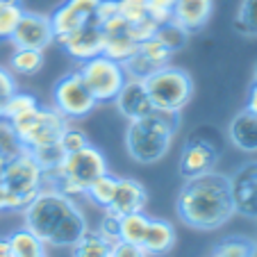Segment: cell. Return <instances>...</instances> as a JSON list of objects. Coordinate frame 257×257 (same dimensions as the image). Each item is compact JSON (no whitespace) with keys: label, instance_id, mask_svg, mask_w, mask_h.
Returning <instances> with one entry per match:
<instances>
[{"label":"cell","instance_id":"obj_1","mask_svg":"<svg viewBox=\"0 0 257 257\" xmlns=\"http://www.w3.org/2000/svg\"><path fill=\"white\" fill-rule=\"evenodd\" d=\"M175 212L185 225L194 230H218L237 214L230 175L212 171L185 180L175 198Z\"/></svg>","mask_w":257,"mask_h":257},{"label":"cell","instance_id":"obj_2","mask_svg":"<svg viewBox=\"0 0 257 257\" xmlns=\"http://www.w3.org/2000/svg\"><path fill=\"white\" fill-rule=\"evenodd\" d=\"M23 225L53 248H71L89 230V221L75 198L53 187H44L25 205Z\"/></svg>","mask_w":257,"mask_h":257},{"label":"cell","instance_id":"obj_3","mask_svg":"<svg viewBox=\"0 0 257 257\" xmlns=\"http://www.w3.org/2000/svg\"><path fill=\"white\" fill-rule=\"evenodd\" d=\"M180 127V112L153 109L148 116L127 123L125 151L137 164H157L166 157Z\"/></svg>","mask_w":257,"mask_h":257},{"label":"cell","instance_id":"obj_4","mask_svg":"<svg viewBox=\"0 0 257 257\" xmlns=\"http://www.w3.org/2000/svg\"><path fill=\"white\" fill-rule=\"evenodd\" d=\"M105 173H109L105 155L93 144H87L80 151L66 153L62 162L46 173V187H53L75 198V196H84V191Z\"/></svg>","mask_w":257,"mask_h":257},{"label":"cell","instance_id":"obj_5","mask_svg":"<svg viewBox=\"0 0 257 257\" xmlns=\"http://www.w3.org/2000/svg\"><path fill=\"white\" fill-rule=\"evenodd\" d=\"M12 127L16 132L21 148L34 153L39 148H48L55 146L62 137V132L68 127V121L55 107H46V105H37L32 112L23 114V116L10 121Z\"/></svg>","mask_w":257,"mask_h":257},{"label":"cell","instance_id":"obj_6","mask_svg":"<svg viewBox=\"0 0 257 257\" xmlns=\"http://www.w3.org/2000/svg\"><path fill=\"white\" fill-rule=\"evenodd\" d=\"M155 109L182 112L194 96V80L178 66H164L144 80Z\"/></svg>","mask_w":257,"mask_h":257},{"label":"cell","instance_id":"obj_7","mask_svg":"<svg viewBox=\"0 0 257 257\" xmlns=\"http://www.w3.org/2000/svg\"><path fill=\"white\" fill-rule=\"evenodd\" d=\"M78 73L98 105L100 102H114L123 84L127 82V73L123 64L109 59L107 55H98V57L82 62Z\"/></svg>","mask_w":257,"mask_h":257},{"label":"cell","instance_id":"obj_8","mask_svg":"<svg viewBox=\"0 0 257 257\" xmlns=\"http://www.w3.org/2000/svg\"><path fill=\"white\" fill-rule=\"evenodd\" d=\"M0 182L28 205L46 187V171L41 169L37 157L23 148L14 157H10Z\"/></svg>","mask_w":257,"mask_h":257},{"label":"cell","instance_id":"obj_9","mask_svg":"<svg viewBox=\"0 0 257 257\" xmlns=\"http://www.w3.org/2000/svg\"><path fill=\"white\" fill-rule=\"evenodd\" d=\"M53 107L66 121H78V118L89 116L98 107V102L91 96V91L87 89L84 80L80 78V73L71 71L64 78H59L57 84H55Z\"/></svg>","mask_w":257,"mask_h":257},{"label":"cell","instance_id":"obj_10","mask_svg":"<svg viewBox=\"0 0 257 257\" xmlns=\"http://www.w3.org/2000/svg\"><path fill=\"white\" fill-rule=\"evenodd\" d=\"M221 160L218 148L205 137H191L182 148L180 155V175L185 180L198 178V175L216 171V164Z\"/></svg>","mask_w":257,"mask_h":257},{"label":"cell","instance_id":"obj_11","mask_svg":"<svg viewBox=\"0 0 257 257\" xmlns=\"http://www.w3.org/2000/svg\"><path fill=\"white\" fill-rule=\"evenodd\" d=\"M10 41L14 44V48H30L44 53L50 44H55V30L50 23V16L23 12Z\"/></svg>","mask_w":257,"mask_h":257},{"label":"cell","instance_id":"obj_12","mask_svg":"<svg viewBox=\"0 0 257 257\" xmlns=\"http://www.w3.org/2000/svg\"><path fill=\"white\" fill-rule=\"evenodd\" d=\"M171 50L162 44L157 37H151L139 44L137 53L132 55L130 59L123 62V68H125L127 78L132 80H146L148 75H153L155 71L160 68L169 66V59H171Z\"/></svg>","mask_w":257,"mask_h":257},{"label":"cell","instance_id":"obj_13","mask_svg":"<svg viewBox=\"0 0 257 257\" xmlns=\"http://www.w3.org/2000/svg\"><path fill=\"white\" fill-rule=\"evenodd\" d=\"M98 3H100V0H64L62 5H57V10L50 14L55 39L64 37V34L75 32V30H80L82 25L93 23Z\"/></svg>","mask_w":257,"mask_h":257},{"label":"cell","instance_id":"obj_14","mask_svg":"<svg viewBox=\"0 0 257 257\" xmlns=\"http://www.w3.org/2000/svg\"><path fill=\"white\" fill-rule=\"evenodd\" d=\"M55 41H57L73 59H78L80 64L87 62V59L98 57V55H102V50H105V34H102L100 25H96V23L82 25V28L75 30V32L57 37Z\"/></svg>","mask_w":257,"mask_h":257},{"label":"cell","instance_id":"obj_15","mask_svg":"<svg viewBox=\"0 0 257 257\" xmlns=\"http://www.w3.org/2000/svg\"><path fill=\"white\" fill-rule=\"evenodd\" d=\"M237 214L257 221V162H248L230 175Z\"/></svg>","mask_w":257,"mask_h":257},{"label":"cell","instance_id":"obj_16","mask_svg":"<svg viewBox=\"0 0 257 257\" xmlns=\"http://www.w3.org/2000/svg\"><path fill=\"white\" fill-rule=\"evenodd\" d=\"M100 30L105 34V50H102V55H107L109 59L123 64L125 59H130L137 53L139 41L132 37L130 23H125L121 16H114L107 23H102Z\"/></svg>","mask_w":257,"mask_h":257},{"label":"cell","instance_id":"obj_17","mask_svg":"<svg viewBox=\"0 0 257 257\" xmlns=\"http://www.w3.org/2000/svg\"><path fill=\"white\" fill-rule=\"evenodd\" d=\"M114 105H116L118 114L127 118V123L148 116V114L155 109L144 80H132V78H127V82L123 84L118 96L114 98Z\"/></svg>","mask_w":257,"mask_h":257},{"label":"cell","instance_id":"obj_18","mask_svg":"<svg viewBox=\"0 0 257 257\" xmlns=\"http://www.w3.org/2000/svg\"><path fill=\"white\" fill-rule=\"evenodd\" d=\"M146 203H148V191H146V187L141 185L139 180L118 178L114 198H112V203H109V207H107L105 212L114 214V216H125V214L144 212Z\"/></svg>","mask_w":257,"mask_h":257},{"label":"cell","instance_id":"obj_19","mask_svg":"<svg viewBox=\"0 0 257 257\" xmlns=\"http://www.w3.org/2000/svg\"><path fill=\"white\" fill-rule=\"evenodd\" d=\"M214 12V0H175L171 10V21L187 32H198L207 25Z\"/></svg>","mask_w":257,"mask_h":257},{"label":"cell","instance_id":"obj_20","mask_svg":"<svg viewBox=\"0 0 257 257\" xmlns=\"http://www.w3.org/2000/svg\"><path fill=\"white\" fill-rule=\"evenodd\" d=\"M175 241H178V232H175L173 223H169V221H164V218H153L151 216L139 248L148 257H162L175 246Z\"/></svg>","mask_w":257,"mask_h":257},{"label":"cell","instance_id":"obj_21","mask_svg":"<svg viewBox=\"0 0 257 257\" xmlns=\"http://www.w3.org/2000/svg\"><path fill=\"white\" fill-rule=\"evenodd\" d=\"M228 139L239 151L257 153V114L248 112L246 107L234 114L228 125Z\"/></svg>","mask_w":257,"mask_h":257},{"label":"cell","instance_id":"obj_22","mask_svg":"<svg viewBox=\"0 0 257 257\" xmlns=\"http://www.w3.org/2000/svg\"><path fill=\"white\" fill-rule=\"evenodd\" d=\"M112 239L102 237L98 230L89 228L78 241L71 246L73 257H112Z\"/></svg>","mask_w":257,"mask_h":257},{"label":"cell","instance_id":"obj_23","mask_svg":"<svg viewBox=\"0 0 257 257\" xmlns=\"http://www.w3.org/2000/svg\"><path fill=\"white\" fill-rule=\"evenodd\" d=\"M7 239H10L12 255L14 257H37V255H44L46 252V243L34 232H30L25 225L12 230V232L7 234Z\"/></svg>","mask_w":257,"mask_h":257},{"label":"cell","instance_id":"obj_24","mask_svg":"<svg viewBox=\"0 0 257 257\" xmlns=\"http://www.w3.org/2000/svg\"><path fill=\"white\" fill-rule=\"evenodd\" d=\"M44 68V53L30 48H16L10 57V71L14 75H37Z\"/></svg>","mask_w":257,"mask_h":257},{"label":"cell","instance_id":"obj_25","mask_svg":"<svg viewBox=\"0 0 257 257\" xmlns=\"http://www.w3.org/2000/svg\"><path fill=\"white\" fill-rule=\"evenodd\" d=\"M151 216H146L144 212H135V214H125L118 216V241H127L139 246L144 239L146 225H148Z\"/></svg>","mask_w":257,"mask_h":257},{"label":"cell","instance_id":"obj_26","mask_svg":"<svg viewBox=\"0 0 257 257\" xmlns=\"http://www.w3.org/2000/svg\"><path fill=\"white\" fill-rule=\"evenodd\" d=\"M116 185H118V175L105 173V175H100V178H98L87 191H84V196H87L93 205L107 209V207H109V203H112V198H114Z\"/></svg>","mask_w":257,"mask_h":257},{"label":"cell","instance_id":"obj_27","mask_svg":"<svg viewBox=\"0 0 257 257\" xmlns=\"http://www.w3.org/2000/svg\"><path fill=\"white\" fill-rule=\"evenodd\" d=\"M23 16L21 0H0V41H10Z\"/></svg>","mask_w":257,"mask_h":257},{"label":"cell","instance_id":"obj_28","mask_svg":"<svg viewBox=\"0 0 257 257\" xmlns=\"http://www.w3.org/2000/svg\"><path fill=\"white\" fill-rule=\"evenodd\" d=\"M234 30L243 37H257V0H241L234 16Z\"/></svg>","mask_w":257,"mask_h":257},{"label":"cell","instance_id":"obj_29","mask_svg":"<svg viewBox=\"0 0 257 257\" xmlns=\"http://www.w3.org/2000/svg\"><path fill=\"white\" fill-rule=\"evenodd\" d=\"M155 37L171 50V53H178L180 48H185L187 39H189V32L182 30L178 23H173V21H166V23H162L160 28H157Z\"/></svg>","mask_w":257,"mask_h":257},{"label":"cell","instance_id":"obj_30","mask_svg":"<svg viewBox=\"0 0 257 257\" xmlns=\"http://www.w3.org/2000/svg\"><path fill=\"white\" fill-rule=\"evenodd\" d=\"M252 241L246 237H228L212 248V257H250Z\"/></svg>","mask_w":257,"mask_h":257},{"label":"cell","instance_id":"obj_31","mask_svg":"<svg viewBox=\"0 0 257 257\" xmlns=\"http://www.w3.org/2000/svg\"><path fill=\"white\" fill-rule=\"evenodd\" d=\"M37 105H39V100H37L32 93L16 91L14 96L7 100L5 112H3V118H5V121H14V118H19V116H23V114L32 112Z\"/></svg>","mask_w":257,"mask_h":257},{"label":"cell","instance_id":"obj_32","mask_svg":"<svg viewBox=\"0 0 257 257\" xmlns=\"http://www.w3.org/2000/svg\"><path fill=\"white\" fill-rule=\"evenodd\" d=\"M116 7L118 16L130 25L148 19V0H116Z\"/></svg>","mask_w":257,"mask_h":257},{"label":"cell","instance_id":"obj_33","mask_svg":"<svg viewBox=\"0 0 257 257\" xmlns=\"http://www.w3.org/2000/svg\"><path fill=\"white\" fill-rule=\"evenodd\" d=\"M57 144H59V148H62V153L66 155V153H73V151H80V148H84V146L89 144V139H87V135H84L82 130L68 125L66 130L62 132V137H59Z\"/></svg>","mask_w":257,"mask_h":257},{"label":"cell","instance_id":"obj_34","mask_svg":"<svg viewBox=\"0 0 257 257\" xmlns=\"http://www.w3.org/2000/svg\"><path fill=\"white\" fill-rule=\"evenodd\" d=\"M16 91H19V87H16L14 73H12L10 68L0 66V118H3V112H5L7 100H10Z\"/></svg>","mask_w":257,"mask_h":257},{"label":"cell","instance_id":"obj_35","mask_svg":"<svg viewBox=\"0 0 257 257\" xmlns=\"http://www.w3.org/2000/svg\"><path fill=\"white\" fill-rule=\"evenodd\" d=\"M0 148L10 157H14L16 153L23 151L19 139H16V132H14V127H12V123L5 121V118H0Z\"/></svg>","mask_w":257,"mask_h":257},{"label":"cell","instance_id":"obj_36","mask_svg":"<svg viewBox=\"0 0 257 257\" xmlns=\"http://www.w3.org/2000/svg\"><path fill=\"white\" fill-rule=\"evenodd\" d=\"M32 155L37 157V162L41 164V169L48 173V171H53L55 166L62 162L64 153H62V148H59V144H55V146H48V148H39V151H34Z\"/></svg>","mask_w":257,"mask_h":257},{"label":"cell","instance_id":"obj_37","mask_svg":"<svg viewBox=\"0 0 257 257\" xmlns=\"http://www.w3.org/2000/svg\"><path fill=\"white\" fill-rule=\"evenodd\" d=\"M175 0H148V16L157 23H166L171 21V10H173Z\"/></svg>","mask_w":257,"mask_h":257},{"label":"cell","instance_id":"obj_38","mask_svg":"<svg viewBox=\"0 0 257 257\" xmlns=\"http://www.w3.org/2000/svg\"><path fill=\"white\" fill-rule=\"evenodd\" d=\"M25 203L0 182V212H23Z\"/></svg>","mask_w":257,"mask_h":257},{"label":"cell","instance_id":"obj_39","mask_svg":"<svg viewBox=\"0 0 257 257\" xmlns=\"http://www.w3.org/2000/svg\"><path fill=\"white\" fill-rule=\"evenodd\" d=\"M96 230L102 234V237L112 239V241H118V216H114V214L107 212L105 216H102V221L98 223Z\"/></svg>","mask_w":257,"mask_h":257},{"label":"cell","instance_id":"obj_40","mask_svg":"<svg viewBox=\"0 0 257 257\" xmlns=\"http://www.w3.org/2000/svg\"><path fill=\"white\" fill-rule=\"evenodd\" d=\"M114 16H118L116 0H100V3H98V10H96V19H93V23L102 25V23H107L109 19H114Z\"/></svg>","mask_w":257,"mask_h":257},{"label":"cell","instance_id":"obj_41","mask_svg":"<svg viewBox=\"0 0 257 257\" xmlns=\"http://www.w3.org/2000/svg\"><path fill=\"white\" fill-rule=\"evenodd\" d=\"M112 257H148L139 246L127 241H114L112 246Z\"/></svg>","mask_w":257,"mask_h":257},{"label":"cell","instance_id":"obj_42","mask_svg":"<svg viewBox=\"0 0 257 257\" xmlns=\"http://www.w3.org/2000/svg\"><path fill=\"white\" fill-rule=\"evenodd\" d=\"M246 109H248V112H252V114H257V82H252L250 89H248Z\"/></svg>","mask_w":257,"mask_h":257},{"label":"cell","instance_id":"obj_43","mask_svg":"<svg viewBox=\"0 0 257 257\" xmlns=\"http://www.w3.org/2000/svg\"><path fill=\"white\" fill-rule=\"evenodd\" d=\"M0 257H14L12 255V246L7 237H0Z\"/></svg>","mask_w":257,"mask_h":257},{"label":"cell","instance_id":"obj_44","mask_svg":"<svg viewBox=\"0 0 257 257\" xmlns=\"http://www.w3.org/2000/svg\"><path fill=\"white\" fill-rule=\"evenodd\" d=\"M7 162H10V155H7V153L3 151V148H0V178H3V173H5Z\"/></svg>","mask_w":257,"mask_h":257},{"label":"cell","instance_id":"obj_45","mask_svg":"<svg viewBox=\"0 0 257 257\" xmlns=\"http://www.w3.org/2000/svg\"><path fill=\"white\" fill-rule=\"evenodd\" d=\"M250 257H257V241H252V250H250Z\"/></svg>","mask_w":257,"mask_h":257},{"label":"cell","instance_id":"obj_46","mask_svg":"<svg viewBox=\"0 0 257 257\" xmlns=\"http://www.w3.org/2000/svg\"><path fill=\"white\" fill-rule=\"evenodd\" d=\"M252 82H257V64H255V73H252Z\"/></svg>","mask_w":257,"mask_h":257},{"label":"cell","instance_id":"obj_47","mask_svg":"<svg viewBox=\"0 0 257 257\" xmlns=\"http://www.w3.org/2000/svg\"><path fill=\"white\" fill-rule=\"evenodd\" d=\"M37 257H48V255H46V252H44V255H37Z\"/></svg>","mask_w":257,"mask_h":257}]
</instances>
